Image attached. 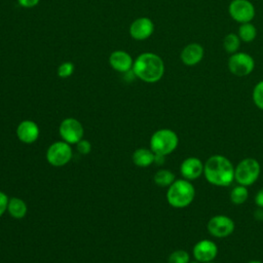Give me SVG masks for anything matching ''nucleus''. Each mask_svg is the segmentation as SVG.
Listing matches in <instances>:
<instances>
[{
	"label": "nucleus",
	"mask_w": 263,
	"mask_h": 263,
	"mask_svg": "<svg viewBox=\"0 0 263 263\" xmlns=\"http://www.w3.org/2000/svg\"><path fill=\"white\" fill-rule=\"evenodd\" d=\"M203 176L214 186L227 187L234 181V166L226 156L215 154L204 162Z\"/></svg>",
	"instance_id": "1"
},
{
	"label": "nucleus",
	"mask_w": 263,
	"mask_h": 263,
	"mask_svg": "<svg viewBox=\"0 0 263 263\" xmlns=\"http://www.w3.org/2000/svg\"><path fill=\"white\" fill-rule=\"evenodd\" d=\"M133 71L141 80L154 83L163 76L164 64L159 55L152 52H144L137 58L133 65Z\"/></svg>",
	"instance_id": "2"
},
{
	"label": "nucleus",
	"mask_w": 263,
	"mask_h": 263,
	"mask_svg": "<svg viewBox=\"0 0 263 263\" xmlns=\"http://www.w3.org/2000/svg\"><path fill=\"white\" fill-rule=\"evenodd\" d=\"M195 197V188L191 181L184 178L175 180L167 187L166 201L175 209H183L191 204Z\"/></svg>",
	"instance_id": "3"
},
{
	"label": "nucleus",
	"mask_w": 263,
	"mask_h": 263,
	"mask_svg": "<svg viewBox=\"0 0 263 263\" xmlns=\"http://www.w3.org/2000/svg\"><path fill=\"white\" fill-rule=\"evenodd\" d=\"M149 144L154 154L166 156L177 149L179 137L173 129L160 128L152 134Z\"/></svg>",
	"instance_id": "4"
},
{
	"label": "nucleus",
	"mask_w": 263,
	"mask_h": 263,
	"mask_svg": "<svg viewBox=\"0 0 263 263\" xmlns=\"http://www.w3.org/2000/svg\"><path fill=\"white\" fill-rule=\"evenodd\" d=\"M261 174V165L259 161L253 157L241 159L234 166V181L246 187L252 186Z\"/></svg>",
	"instance_id": "5"
},
{
	"label": "nucleus",
	"mask_w": 263,
	"mask_h": 263,
	"mask_svg": "<svg viewBox=\"0 0 263 263\" xmlns=\"http://www.w3.org/2000/svg\"><path fill=\"white\" fill-rule=\"evenodd\" d=\"M72 148L71 145L65 141H57L49 145L46 150V160L47 162L55 167L64 166L72 159Z\"/></svg>",
	"instance_id": "6"
},
{
	"label": "nucleus",
	"mask_w": 263,
	"mask_h": 263,
	"mask_svg": "<svg viewBox=\"0 0 263 263\" xmlns=\"http://www.w3.org/2000/svg\"><path fill=\"white\" fill-rule=\"evenodd\" d=\"M209 233L217 238H225L231 235L235 229L234 221L226 215H215L208 221Z\"/></svg>",
	"instance_id": "7"
},
{
	"label": "nucleus",
	"mask_w": 263,
	"mask_h": 263,
	"mask_svg": "<svg viewBox=\"0 0 263 263\" xmlns=\"http://www.w3.org/2000/svg\"><path fill=\"white\" fill-rule=\"evenodd\" d=\"M255 68V61L249 53L235 52L228 60L229 71L238 77L250 75Z\"/></svg>",
	"instance_id": "8"
},
{
	"label": "nucleus",
	"mask_w": 263,
	"mask_h": 263,
	"mask_svg": "<svg viewBox=\"0 0 263 263\" xmlns=\"http://www.w3.org/2000/svg\"><path fill=\"white\" fill-rule=\"evenodd\" d=\"M59 134L63 141L72 145L77 144L84 135V129L80 121L75 118L69 117L65 118L60 126H59Z\"/></svg>",
	"instance_id": "9"
},
{
	"label": "nucleus",
	"mask_w": 263,
	"mask_h": 263,
	"mask_svg": "<svg viewBox=\"0 0 263 263\" xmlns=\"http://www.w3.org/2000/svg\"><path fill=\"white\" fill-rule=\"evenodd\" d=\"M228 11L230 16L237 23H250L255 16V7L249 0H232Z\"/></svg>",
	"instance_id": "10"
},
{
	"label": "nucleus",
	"mask_w": 263,
	"mask_h": 263,
	"mask_svg": "<svg viewBox=\"0 0 263 263\" xmlns=\"http://www.w3.org/2000/svg\"><path fill=\"white\" fill-rule=\"evenodd\" d=\"M192 253L196 262H211L214 261L218 255V246L211 239H200L194 245Z\"/></svg>",
	"instance_id": "11"
},
{
	"label": "nucleus",
	"mask_w": 263,
	"mask_h": 263,
	"mask_svg": "<svg viewBox=\"0 0 263 263\" xmlns=\"http://www.w3.org/2000/svg\"><path fill=\"white\" fill-rule=\"evenodd\" d=\"M203 164L204 163L198 157H187L180 164V174L188 181L196 180L203 175Z\"/></svg>",
	"instance_id": "12"
},
{
	"label": "nucleus",
	"mask_w": 263,
	"mask_h": 263,
	"mask_svg": "<svg viewBox=\"0 0 263 263\" xmlns=\"http://www.w3.org/2000/svg\"><path fill=\"white\" fill-rule=\"evenodd\" d=\"M39 126L33 120H23L16 127V137L24 144H33L39 138Z\"/></svg>",
	"instance_id": "13"
},
{
	"label": "nucleus",
	"mask_w": 263,
	"mask_h": 263,
	"mask_svg": "<svg viewBox=\"0 0 263 263\" xmlns=\"http://www.w3.org/2000/svg\"><path fill=\"white\" fill-rule=\"evenodd\" d=\"M154 31L153 22L148 17H139L134 21L129 28L132 37L136 40H144L152 35Z\"/></svg>",
	"instance_id": "14"
},
{
	"label": "nucleus",
	"mask_w": 263,
	"mask_h": 263,
	"mask_svg": "<svg viewBox=\"0 0 263 263\" xmlns=\"http://www.w3.org/2000/svg\"><path fill=\"white\" fill-rule=\"evenodd\" d=\"M203 47L198 43H189L181 51V61L186 66H195L203 58Z\"/></svg>",
	"instance_id": "15"
},
{
	"label": "nucleus",
	"mask_w": 263,
	"mask_h": 263,
	"mask_svg": "<svg viewBox=\"0 0 263 263\" xmlns=\"http://www.w3.org/2000/svg\"><path fill=\"white\" fill-rule=\"evenodd\" d=\"M109 63L114 70L119 72H126L133 67L132 57L122 50L113 51L109 58Z\"/></svg>",
	"instance_id": "16"
},
{
	"label": "nucleus",
	"mask_w": 263,
	"mask_h": 263,
	"mask_svg": "<svg viewBox=\"0 0 263 263\" xmlns=\"http://www.w3.org/2000/svg\"><path fill=\"white\" fill-rule=\"evenodd\" d=\"M154 152L147 148H139L135 150L132 155L133 162L140 167H147L154 163Z\"/></svg>",
	"instance_id": "17"
},
{
	"label": "nucleus",
	"mask_w": 263,
	"mask_h": 263,
	"mask_svg": "<svg viewBox=\"0 0 263 263\" xmlns=\"http://www.w3.org/2000/svg\"><path fill=\"white\" fill-rule=\"evenodd\" d=\"M8 214L14 219H23L28 212L27 203L20 197H11L8 200L7 205Z\"/></svg>",
	"instance_id": "18"
},
{
	"label": "nucleus",
	"mask_w": 263,
	"mask_h": 263,
	"mask_svg": "<svg viewBox=\"0 0 263 263\" xmlns=\"http://www.w3.org/2000/svg\"><path fill=\"white\" fill-rule=\"evenodd\" d=\"M175 180V174L172 171L165 168L158 170L153 177L154 183L159 187H168L173 184Z\"/></svg>",
	"instance_id": "19"
},
{
	"label": "nucleus",
	"mask_w": 263,
	"mask_h": 263,
	"mask_svg": "<svg viewBox=\"0 0 263 263\" xmlns=\"http://www.w3.org/2000/svg\"><path fill=\"white\" fill-rule=\"evenodd\" d=\"M229 197H230L231 202L234 204L239 205V204L245 203L249 197L248 187H246L243 185H239V184L234 186L230 191Z\"/></svg>",
	"instance_id": "20"
},
{
	"label": "nucleus",
	"mask_w": 263,
	"mask_h": 263,
	"mask_svg": "<svg viewBox=\"0 0 263 263\" xmlns=\"http://www.w3.org/2000/svg\"><path fill=\"white\" fill-rule=\"evenodd\" d=\"M238 37L243 42H252L257 36V29L253 24L243 23L238 28Z\"/></svg>",
	"instance_id": "21"
},
{
	"label": "nucleus",
	"mask_w": 263,
	"mask_h": 263,
	"mask_svg": "<svg viewBox=\"0 0 263 263\" xmlns=\"http://www.w3.org/2000/svg\"><path fill=\"white\" fill-rule=\"evenodd\" d=\"M239 45H240V39L237 34L229 33L224 37L223 46H224V49L226 50V52L231 53V54L237 52Z\"/></svg>",
	"instance_id": "22"
},
{
	"label": "nucleus",
	"mask_w": 263,
	"mask_h": 263,
	"mask_svg": "<svg viewBox=\"0 0 263 263\" xmlns=\"http://www.w3.org/2000/svg\"><path fill=\"white\" fill-rule=\"evenodd\" d=\"M168 263H190V255L185 250H176L168 256Z\"/></svg>",
	"instance_id": "23"
},
{
	"label": "nucleus",
	"mask_w": 263,
	"mask_h": 263,
	"mask_svg": "<svg viewBox=\"0 0 263 263\" xmlns=\"http://www.w3.org/2000/svg\"><path fill=\"white\" fill-rule=\"evenodd\" d=\"M252 99L256 107L260 110H263V80L259 81L255 85L252 93Z\"/></svg>",
	"instance_id": "24"
},
{
	"label": "nucleus",
	"mask_w": 263,
	"mask_h": 263,
	"mask_svg": "<svg viewBox=\"0 0 263 263\" xmlns=\"http://www.w3.org/2000/svg\"><path fill=\"white\" fill-rule=\"evenodd\" d=\"M74 72V65L70 62L63 63L58 68V75L62 78H67L71 76Z\"/></svg>",
	"instance_id": "25"
},
{
	"label": "nucleus",
	"mask_w": 263,
	"mask_h": 263,
	"mask_svg": "<svg viewBox=\"0 0 263 263\" xmlns=\"http://www.w3.org/2000/svg\"><path fill=\"white\" fill-rule=\"evenodd\" d=\"M76 148L78 150V152L82 155H86L91 151V144L89 141L81 139L77 144H76Z\"/></svg>",
	"instance_id": "26"
},
{
	"label": "nucleus",
	"mask_w": 263,
	"mask_h": 263,
	"mask_svg": "<svg viewBox=\"0 0 263 263\" xmlns=\"http://www.w3.org/2000/svg\"><path fill=\"white\" fill-rule=\"evenodd\" d=\"M8 196L3 191H0V217L4 215V213L7 211L8 205Z\"/></svg>",
	"instance_id": "27"
},
{
	"label": "nucleus",
	"mask_w": 263,
	"mask_h": 263,
	"mask_svg": "<svg viewBox=\"0 0 263 263\" xmlns=\"http://www.w3.org/2000/svg\"><path fill=\"white\" fill-rule=\"evenodd\" d=\"M255 203L258 208L263 209V188L258 190V192L255 195Z\"/></svg>",
	"instance_id": "28"
},
{
	"label": "nucleus",
	"mask_w": 263,
	"mask_h": 263,
	"mask_svg": "<svg viewBox=\"0 0 263 263\" xmlns=\"http://www.w3.org/2000/svg\"><path fill=\"white\" fill-rule=\"evenodd\" d=\"M38 2H39V0H18V3L21 4V6L26 7V8L34 7L35 5H37Z\"/></svg>",
	"instance_id": "29"
},
{
	"label": "nucleus",
	"mask_w": 263,
	"mask_h": 263,
	"mask_svg": "<svg viewBox=\"0 0 263 263\" xmlns=\"http://www.w3.org/2000/svg\"><path fill=\"white\" fill-rule=\"evenodd\" d=\"M254 217L256 220H263V209L262 208H258L255 212H254Z\"/></svg>",
	"instance_id": "30"
},
{
	"label": "nucleus",
	"mask_w": 263,
	"mask_h": 263,
	"mask_svg": "<svg viewBox=\"0 0 263 263\" xmlns=\"http://www.w3.org/2000/svg\"><path fill=\"white\" fill-rule=\"evenodd\" d=\"M164 157L163 155H158V154H155V157H154V163L156 164H162L164 162Z\"/></svg>",
	"instance_id": "31"
},
{
	"label": "nucleus",
	"mask_w": 263,
	"mask_h": 263,
	"mask_svg": "<svg viewBox=\"0 0 263 263\" xmlns=\"http://www.w3.org/2000/svg\"><path fill=\"white\" fill-rule=\"evenodd\" d=\"M248 263H263V262H261L260 260H251Z\"/></svg>",
	"instance_id": "32"
},
{
	"label": "nucleus",
	"mask_w": 263,
	"mask_h": 263,
	"mask_svg": "<svg viewBox=\"0 0 263 263\" xmlns=\"http://www.w3.org/2000/svg\"><path fill=\"white\" fill-rule=\"evenodd\" d=\"M206 263H216V262H214V261H211V262H206Z\"/></svg>",
	"instance_id": "33"
}]
</instances>
